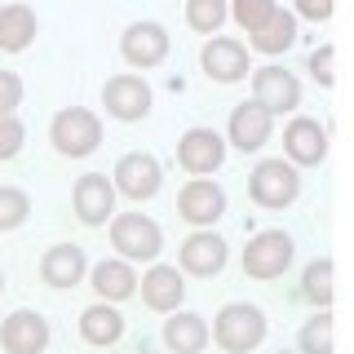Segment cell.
<instances>
[{"label": "cell", "instance_id": "603a6c76", "mask_svg": "<svg viewBox=\"0 0 354 354\" xmlns=\"http://www.w3.org/2000/svg\"><path fill=\"white\" fill-rule=\"evenodd\" d=\"M93 288L106 301H124V297H133V288H138V274H133L129 261H97L93 266Z\"/></svg>", "mask_w": 354, "mask_h": 354}, {"label": "cell", "instance_id": "7402d4cb", "mask_svg": "<svg viewBox=\"0 0 354 354\" xmlns=\"http://www.w3.org/2000/svg\"><path fill=\"white\" fill-rule=\"evenodd\" d=\"M164 341H169L173 354H199L208 346V324L199 315H177L164 324Z\"/></svg>", "mask_w": 354, "mask_h": 354}, {"label": "cell", "instance_id": "1f68e13d", "mask_svg": "<svg viewBox=\"0 0 354 354\" xmlns=\"http://www.w3.org/2000/svg\"><path fill=\"white\" fill-rule=\"evenodd\" d=\"M332 58H337V53H332V44H324V49L310 53V75H315L319 84H332Z\"/></svg>", "mask_w": 354, "mask_h": 354}, {"label": "cell", "instance_id": "d6a6232c", "mask_svg": "<svg viewBox=\"0 0 354 354\" xmlns=\"http://www.w3.org/2000/svg\"><path fill=\"white\" fill-rule=\"evenodd\" d=\"M297 9H301V18H310V22L332 18V0H297Z\"/></svg>", "mask_w": 354, "mask_h": 354}, {"label": "cell", "instance_id": "5b68a950", "mask_svg": "<svg viewBox=\"0 0 354 354\" xmlns=\"http://www.w3.org/2000/svg\"><path fill=\"white\" fill-rule=\"evenodd\" d=\"M111 243H115L124 257H133V261H142V257H155L160 252V243H164V235H160V226H155L151 217H142V213H120L115 221H111Z\"/></svg>", "mask_w": 354, "mask_h": 354}, {"label": "cell", "instance_id": "ffe728a7", "mask_svg": "<svg viewBox=\"0 0 354 354\" xmlns=\"http://www.w3.org/2000/svg\"><path fill=\"white\" fill-rule=\"evenodd\" d=\"M36 40V14L27 5H5L0 9V49L5 53H18Z\"/></svg>", "mask_w": 354, "mask_h": 354}, {"label": "cell", "instance_id": "f546056e", "mask_svg": "<svg viewBox=\"0 0 354 354\" xmlns=\"http://www.w3.org/2000/svg\"><path fill=\"white\" fill-rule=\"evenodd\" d=\"M22 138H27L22 120L18 115H0V160H14L22 151Z\"/></svg>", "mask_w": 354, "mask_h": 354}, {"label": "cell", "instance_id": "4316f807", "mask_svg": "<svg viewBox=\"0 0 354 354\" xmlns=\"http://www.w3.org/2000/svg\"><path fill=\"white\" fill-rule=\"evenodd\" d=\"M31 213V199L18 191V186H0V230H14L22 226Z\"/></svg>", "mask_w": 354, "mask_h": 354}, {"label": "cell", "instance_id": "d4e9b609", "mask_svg": "<svg viewBox=\"0 0 354 354\" xmlns=\"http://www.w3.org/2000/svg\"><path fill=\"white\" fill-rule=\"evenodd\" d=\"M186 22H191L195 31H213L226 22V0H186Z\"/></svg>", "mask_w": 354, "mask_h": 354}, {"label": "cell", "instance_id": "52a82bcc", "mask_svg": "<svg viewBox=\"0 0 354 354\" xmlns=\"http://www.w3.org/2000/svg\"><path fill=\"white\" fill-rule=\"evenodd\" d=\"M177 160H182L186 173L204 177V173L221 169V160H226V142H221L213 129H186L182 142H177Z\"/></svg>", "mask_w": 354, "mask_h": 354}, {"label": "cell", "instance_id": "7c38bea8", "mask_svg": "<svg viewBox=\"0 0 354 354\" xmlns=\"http://www.w3.org/2000/svg\"><path fill=\"white\" fill-rule=\"evenodd\" d=\"M115 208V186L106 182L102 173H84L75 182V213H80L84 226H102Z\"/></svg>", "mask_w": 354, "mask_h": 354}, {"label": "cell", "instance_id": "9c48e42d", "mask_svg": "<svg viewBox=\"0 0 354 354\" xmlns=\"http://www.w3.org/2000/svg\"><path fill=\"white\" fill-rule=\"evenodd\" d=\"M177 208H182V217L195 221V226H213V221L226 213V195H221L217 182H208V177H195V182L182 186V195H177Z\"/></svg>", "mask_w": 354, "mask_h": 354}, {"label": "cell", "instance_id": "4fadbf2b", "mask_svg": "<svg viewBox=\"0 0 354 354\" xmlns=\"http://www.w3.org/2000/svg\"><path fill=\"white\" fill-rule=\"evenodd\" d=\"M204 71L213 75V80H243L248 75V49H243L239 40H226V36H217V40H208L204 44Z\"/></svg>", "mask_w": 354, "mask_h": 354}, {"label": "cell", "instance_id": "44dd1931", "mask_svg": "<svg viewBox=\"0 0 354 354\" xmlns=\"http://www.w3.org/2000/svg\"><path fill=\"white\" fill-rule=\"evenodd\" d=\"M80 337L88 346H115V341L124 337V319L111 306H88L80 315Z\"/></svg>", "mask_w": 354, "mask_h": 354}, {"label": "cell", "instance_id": "7a4b0ae2", "mask_svg": "<svg viewBox=\"0 0 354 354\" xmlns=\"http://www.w3.org/2000/svg\"><path fill=\"white\" fill-rule=\"evenodd\" d=\"M248 191H252V199H257L261 208H283V204H292V199L301 195V177H297V169L283 164V160H261L257 169H252V177H248Z\"/></svg>", "mask_w": 354, "mask_h": 354}, {"label": "cell", "instance_id": "9a60e30c", "mask_svg": "<svg viewBox=\"0 0 354 354\" xmlns=\"http://www.w3.org/2000/svg\"><path fill=\"white\" fill-rule=\"evenodd\" d=\"M230 142L239 151H261L270 142V115L257 106V102H243L230 111Z\"/></svg>", "mask_w": 354, "mask_h": 354}, {"label": "cell", "instance_id": "cb8c5ba5", "mask_svg": "<svg viewBox=\"0 0 354 354\" xmlns=\"http://www.w3.org/2000/svg\"><path fill=\"white\" fill-rule=\"evenodd\" d=\"M292 40H297V22L283 9H274V18L261 31H252V49H261V53H283Z\"/></svg>", "mask_w": 354, "mask_h": 354}, {"label": "cell", "instance_id": "484cf974", "mask_svg": "<svg viewBox=\"0 0 354 354\" xmlns=\"http://www.w3.org/2000/svg\"><path fill=\"white\" fill-rule=\"evenodd\" d=\"M301 292H306L315 306H328V301H332V261H328V257H319V261L306 266V288H301Z\"/></svg>", "mask_w": 354, "mask_h": 354}, {"label": "cell", "instance_id": "d6986e66", "mask_svg": "<svg viewBox=\"0 0 354 354\" xmlns=\"http://www.w3.org/2000/svg\"><path fill=\"white\" fill-rule=\"evenodd\" d=\"M182 266L191 274H217L226 266V243H221L213 230H199L182 243Z\"/></svg>", "mask_w": 354, "mask_h": 354}, {"label": "cell", "instance_id": "d590c367", "mask_svg": "<svg viewBox=\"0 0 354 354\" xmlns=\"http://www.w3.org/2000/svg\"><path fill=\"white\" fill-rule=\"evenodd\" d=\"M279 354H288V350H279Z\"/></svg>", "mask_w": 354, "mask_h": 354}, {"label": "cell", "instance_id": "8fae6325", "mask_svg": "<svg viewBox=\"0 0 354 354\" xmlns=\"http://www.w3.org/2000/svg\"><path fill=\"white\" fill-rule=\"evenodd\" d=\"M102 102L115 120H142L151 111V88L138 75H111L102 88Z\"/></svg>", "mask_w": 354, "mask_h": 354}, {"label": "cell", "instance_id": "836d02e7", "mask_svg": "<svg viewBox=\"0 0 354 354\" xmlns=\"http://www.w3.org/2000/svg\"><path fill=\"white\" fill-rule=\"evenodd\" d=\"M0 292H5V274H0Z\"/></svg>", "mask_w": 354, "mask_h": 354}, {"label": "cell", "instance_id": "2e32d148", "mask_svg": "<svg viewBox=\"0 0 354 354\" xmlns=\"http://www.w3.org/2000/svg\"><path fill=\"white\" fill-rule=\"evenodd\" d=\"M186 297V283L177 274V266H151L147 279H142V301L151 310H177Z\"/></svg>", "mask_w": 354, "mask_h": 354}, {"label": "cell", "instance_id": "30bf717a", "mask_svg": "<svg viewBox=\"0 0 354 354\" xmlns=\"http://www.w3.org/2000/svg\"><path fill=\"white\" fill-rule=\"evenodd\" d=\"M0 346L9 354H40L49 346V324L36 315V310H14L0 328Z\"/></svg>", "mask_w": 354, "mask_h": 354}, {"label": "cell", "instance_id": "5bb4252c", "mask_svg": "<svg viewBox=\"0 0 354 354\" xmlns=\"http://www.w3.org/2000/svg\"><path fill=\"white\" fill-rule=\"evenodd\" d=\"M164 53H169V36L160 22H133L124 31V58L133 66H155L164 62Z\"/></svg>", "mask_w": 354, "mask_h": 354}, {"label": "cell", "instance_id": "f1b7e54d", "mask_svg": "<svg viewBox=\"0 0 354 354\" xmlns=\"http://www.w3.org/2000/svg\"><path fill=\"white\" fill-rule=\"evenodd\" d=\"M301 350L306 354H332V315H315L301 328Z\"/></svg>", "mask_w": 354, "mask_h": 354}, {"label": "cell", "instance_id": "ac0fdd59", "mask_svg": "<svg viewBox=\"0 0 354 354\" xmlns=\"http://www.w3.org/2000/svg\"><path fill=\"white\" fill-rule=\"evenodd\" d=\"M283 147H288V155H292L297 164H319L328 155V133L315 124V120H292L288 124V133H283Z\"/></svg>", "mask_w": 354, "mask_h": 354}, {"label": "cell", "instance_id": "83f0119b", "mask_svg": "<svg viewBox=\"0 0 354 354\" xmlns=\"http://www.w3.org/2000/svg\"><path fill=\"white\" fill-rule=\"evenodd\" d=\"M274 9H279L274 0H235V22L252 36V31H261L274 18Z\"/></svg>", "mask_w": 354, "mask_h": 354}, {"label": "cell", "instance_id": "6da1fadb", "mask_svg": "<svg viewBox=\"0 0 354 354\" xmlns=\"http://www.w3.org/2000/svg\"><path fill=\"white\" fill-rule=\"evenodd\" d=\"M213 337H217L221 350L248 354L252 346H261V337H266V315L248 301H230V306H221V315L213 324Z\"/></svg>", "mask_w": 354, "mask_h": 354}, {"label": "cell", "instance_id": "e0dca14e", "mask_svg": "<svg viewBox=\"0 0 354 354\" xmlns=\"http://www.w3.org/2000/svg\"><path fill=\"white\" fill-rule=\"evenodd\" d=\"M40 274H44V283H53V288L80 283V274H84V248H75V243H53V248L44 252V261H40Z\"/></svg>", "mask_w": 354, "mask_h": 354}, {"label": "cell", "instance_id": "3957f363", "mask_svg": "<svg viewBox=\"0 0 354 354\" xmlns=\"http://www.w3.org/2000/svg\"><path fill=\"white\" fill-rule=\"evenodd\" d=\"M288 261H292V239H288L283 230H261V235H252L248 248H243V270H248L252 279H279L288 270Z\"/></svg>", "mask_w": 354, "mask_h": 354}, {"label": "cell", "instance_id": "e575fe53", "mask_svg": "<svg viewBox=\"0 0 354 354\" xmlns=\"http://www.w3.org/2000/svg\"><path fill=\"white\" fill-rule=\"evenodd\" d=\"M142 354H151V350H142Z\"/></svg>", "mask_w": 354, "mask_h": 354}, {"label": "cell", "instance_id": "ba28073f", "mask_svg": "<svg viewBox=\"0 0 354 354\" xmlns=\"http://www.w3.org/2000/svg\"><path fill=\"white\" fill-rule=\"evenodd\" d=\"M160 182H164V173H160V160L155 155H142V151H133L124 155V160L115 164V191H124L129 199H151L155 191H160Z\"/></svg>", "mask_w": 354, "mask_h": 354}, {"label": "cell", "instance_id": "8992f818", "mask_svg": "<svg viewBox=\"0 0 354 354\" xmlns=\"http://www.w3.org/2000/svg\"><path fill=\"white\" fill-rule=\"evenodd\" d=\"M252 93H257L252 102H257L266 115H283V111H292L301 102V84H297L283 66H261V71L252 75Z\"/></svg>", "mask_w": 354, "mask_h": 354}, {"label": "cell", "instance_id": "4dcf8cb0", "mask_svg": "<svg viewBox=\"0 0 354 354\" xmlns=\"http://www.w3.org/2000/svg\"><path fill=\"white\" fill-rule=\"evenodd\" d=\"M18 102H22V80L14 71H0V115H14Z\"/></svg>", "mask_w": 354, "mask_h": 354}, {"label": "cell", "instance_id": "277c9868", "mask_svg": "<svg viewBox=\"0 0 354 354\" xmlns=\"http://www.w3.org/2000/svg\"><path fill=\"white\" fill-rule=\"evenodd\" d=\"M102 142V124H97L93 111L84 106H66L53 115V147H58L62 155H88Z\"/></svg>", "mask_w": 354, "mask_h": 354}]
</instances>
